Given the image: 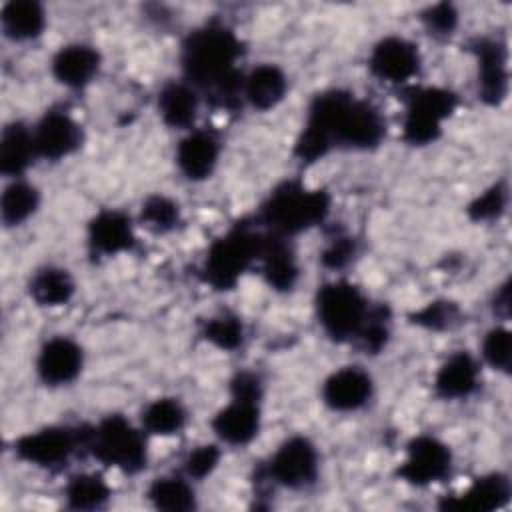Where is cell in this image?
Segmentation results:
<instances>
[{"instance_id": "obj_1", "label": "cell", "mask_w": 512, "mask_h": 512, "mask_svg": "<svg viewBox=\"0 0 512 512\" xmlns=\"http://www.w3.org/2000/svg\"><path fill=\"white\" fill-rule=\"evenodd\" d=\"M384 122L380 112L344 92H328L314 100L304 132L296 144V154L318 160L332 144L370 148L380 142Z\"/></svg>"}, {"instance_id": "obj_2", "label": "cell", "mask_w": 512, "mask_h": 512, "mask_svg": "<svg viewBox=\"0 0 512 512\" xmlns=\"http://www.w3.org/2000/svg\"><path fill=\"white\" fill-rule=\"evenodd\" d=\"M238 56L240 44L236 36L226 28L210 26L186 40L182 62L190 80L230 96L240 86L238 72L234 70Z\"/></svg>"}, {"instance_id": "obj_3", "label": "cell", "mask_w": 512, "mask_h": 512, "mask_svg": "<svg viewBox=\"0 0 512 512\" xmlns=\"http://www.w3.org/2000/svg\"><path fill=\"white\" fill-rule=\"evenodd\" d=\"M330 200L324 190H308L300 184H284L274 190L262 208V220L272 234H296L324 220Z\"/></svg>"}, {"instance_id": "obj_4", "label": "cell", "mask_w": 512, "mask_h": 512, "mask_svg": "<svg viewBox=\"0 0 512 512\" xmlns=\"http://www.w3.org/2000/svg\"><path fill=\"white\" fill-rule=\"evenodd\" d=\"M92 454L108 466L124 472H136L146 464L142 434L122 416H108L86 434Z\"/></svg>"}, {"instance_id": "obj_5", "label": "cell", "mask_w": 512, "mask_h": 512, "mask_svg": "<svg viewBox=\"0 0 512 512\" xmlns=\"http://www.w3.org/2000/svg\"><path fill=\"white\" fill-rule=\"evenodd\" d=\"M316 308L324 330L338 340L358 336L368 318V306L362 292L348 282L322 286Z\"/></svg>"}, {"instance_id": "obj_6", "label": "cell", "mask_w": 512, "mask_h": 512, "mask_svg": "<svg viewBox=\"0 0 512 512\" xmlns=\"http://www.w3.org/2000/svg\"><path fill=\"white\" fill-rule=\"evenodd\" d=\"M260 236H254L242 228L232 230L224 238L216 240L208 250L204 274L216 288H230L248 264L258 258Z\"/></svg>"}, {"instance_id": "obj_7", "label": "cell", "mask_w": 512, "mask_h": 512, "mask_svg": "<svg viewBox=\"0 0 512 512\" xmlns=\"http://www.w3.org/2000/svg\"><path fill=\"white\" fill-rule=\"evenodd\" d=\"M456 98L442 88L418 90L408 104L404 120V136L412 144H428L438 138L442 122L454 110Z\"/></svg>"}, {"instance_id": "obj_8", "label": "cell", "mask_w": 512, "mask_h": 512, "mask_svg": "<svg viewBox=\"0 0 512 512\" xmlns=\"http://www.w3.org/2000/svg\"><path fill=\"white\" fill-rule=\"evenodd\" d=\"M318 454L306 438L286 440L270 462V476L286 488H304L316 480Z\"/></svg>"}, {"instance_id": "obj_9", "label": "cell", "mask_w": 512, "mask_h": 512, "mask_svg": "<svg viewBox=\"0 0 512 512\" xmlns=\"http://www.w3.org/2000/svg\"><path fill=\"white\" fill-rule=\"evenodd\" d=\"M450 470V450L436 438L420 436L408 444V456L398 474L416 486L442 480Z\"/></svg>"}, {"instance_id": "obj_10", "label": "cell", "mask_w": 512, "mask_h": 512, "mask_svg": "<svg viewBox=\"0 0 512 512\" xmlns=\"http://www.w3.org/2000/svg\"><path fill=\"white\" fill-rule=\"evenodd\" d=\"M78 434L68 428H46L26 434L16 442V454L36 466H56L64 462L78 444Z\"/></svg>"}, {"instance_id": "obj_11", "label": "cell", "mask_w": 512, "mask_h": 512, "mask_svg": "<svg viewBox=\"0 0 512 512\" xmlns=\"http://www.w3.org/2000/svg\"><path fill=\"white\" fill-rule=\"evenodd\" d=\"M418 50L404 38H384L370 56L372 72L388 82H406L418 72Z\"/></svg>"}, {"instance_id": "obj_12", "label": "cell", "mask_w": 512, "mask_h": 512, "mask_svg": "<svg viewBox=\"0 0 512 512\" xmlns=\"http://www.w3.org/2000/svg\"><path fill=\"white\" fill-rule=\"evenodd\" d=\"M80 126L64 112H50L34 132V148L40 156L56 160L74 152L80 144Z\"/></svg>"}, {"instance_id": "obj_13", "label": "cell", "mask_w": 512, "mask_h": 512, "mask_svg": "<svg viewBox=\"0 0 512 512\" xmlns=\"http://www.w3.org/2000/svg\"><path fill=\"white\" fill-rule=\"evenodd\" d=\"M82 368V350L68 338H52L38 356V372L46 384L58 386L72 382Z\"/></svg>"}, {"instance_id": "obj_14", "label": "cell", "mask_w": 512, "mask_h": 512, "mask_svg": "<svg viewBox=\"0 0 512 512\" xmlns=\"http://www.w3.org/2000/svg\"><path fill=\"white\" fill-rule=\"evenodd\" d=\"M324 402L334 410H356L366 404L372 394V380L370 376L356 368L348 366L334 372L324 382Z\"/></svg>"}, {"instance_id": "obj_15", "label": "cell", "mask_w": 512, "mask_h": 512, "mask_svg": "<svg viewBox=\"0 0 512 512\" xmlns=\"http://www.w3.org/2000/svg\"><path fill=\"white\" fill-rule=\"evenodd\" d=\"M260 426L258 406L256 402L248 400H236L222 408L214 420L212 428L214 432L228 444H246L250 442Z\"/></svg>"}, {"instance_id": "obj_16", "label": "cell", "mask_w": 512, "mask_h": 512, "mask_svg": "<svg viewBox=\"0 0 512 512\" xmlns=\"http://www.w3.org/2000/svg\"><path fill=\"white\" fill-rule=\"evenodd\" d=\"M510 498V484L504 476L492 474L478 478L464 494L446 500L442 506L448 510L488 512L502 508Z\"/></svg>"}, {"instance_id": "obj_17", "label": "cell", "mask_w": 512, "mask_h": 512, "mask_svg": "<svg viewBox=\"0 0 512 512\" xmlns=\"http://www.w3.org/2000/svg\"><path fill=\"white\" fill-rule=\"evenodd\" d=\"M258 258L262 260V272L270 286L276 290H290L298 276V266L292 250L278 234L260 238Z\"/></svg>"}, {"instance_id": "obj_18", "label": "cell", "mask_w": 512, "mask_h": 512, "mask_svg": "<svg viewBox=\"0 0 512 512\" xmlns=\"http://www.w3.org/2000/svg\"><path fill=\"white\" fill-rule=\"evenodd\" d=\"M98 66H100L98 52L92 50L90 46H82V44L62 48L52 60L54 76L62 84L72 86V88L88 84L94 78V74L98 72Z\"/></svg>"}, {"instance_id": "obj_19", "label": "cell", "mask_w": 512, "mask_h": 512, "mask_svg": "<svg viewBox=\"0 0 512 512\" xmlns=\"http://www.w3.org/2000/svg\"><path fill=\"white\" fill-rule=\"evenodd\" d=\"M176 160L180 170L192 178L200 180L212 174L218 160V142L208 132H192L188 134L176 152Z\"/></svg>"}, {"instance_id": "obj_20", "label": "cell", "mask_w": 512, "mask_h": 512, "mask_svg": "<svg viewBox=\"0 0 512 512\" xmlns=\"http://www.w3.org/2000/svg\"><path fill=\"white\" fill-rule=\"evenodd\" d=\"M90 244L96 252L116 254L134 244L130 220L114 210L100 212L90 224Z\"/></svg>"}, {"instance_id": "obj_21", "label": "cell", "mask_w": 512, "mask_h": 512, "mask_svg": "<svg viewBox=\"0 0 512 512\" xmlns=\"http://www.w3.org/2000/svg\"><path fill=\"white\" fill-rule=\"evenodd\" d=\"M480 62V92L482 98L498 104L506 94L508 74H506V56L496 42L480 40L476 46Z\"/></svg>"}, {"instance_id": "obj_22", "label": "cell", "mask_w": 512, "mask_h": 512, "mask_svg": "<svg viewBox=\"0 0 512 512\" xmlns=\"http://www.w3.org/2000/svg\"><path fill=\"white\" fill-rule=\"evenodd\" d=\"M244 94L258 110L274 108L286 94V76L278 66L262 64L244 80Z\"/></svg>"}, {"instance_id": "obj_23", "label": "cell", "mask_w": 512, "mask_h": 512, "mask_svg": "<svg viewBox=\"0 0 512 512\" xmlns=\"http://www.w3.org/2000/svg\"><path fill=\"white\" fill-rule=\"evenodd\" d=\"M476 382L478 368L474 360L464 352L450 356L436 374V390L444 398L468 396L476 388Z\"/></svg>"}, {"instance_id": "obj_24", "label": "cell", "mask_w": 512, "mask_h": 512, "mask_svg": "<svg viewBox=\"0 0 512 512\" xmlns=\"http://www.w3.org/2000/svg\"><path fill=\"white\" fill-rule=\"evenodd\" d=\"M2 28L14 40H30L44 28V10L32 0H12L2 8Z\"/></svg>"}, {"instance_id": "obj_25", "label": "cell", "mask_w": 512, "mask_h": 512, "mask_svg": "<svg viewBox=\"0 0 512 512\" xmlns=\"http://www.w3.org/2000/svg\"><path fill=\"white\" fill-rule=\"evenodd\" d=\"M34 152V134L22 124L4 128L0 138V168L4 174H20L30 164Z\"/></svg>"}, {"instance_id": "obj_26", "label": "cell", "mask_w": 512, "mask_h": 512, "mask_svg": "<svg viewBox=\"0 0 512 512\" xmlns=\"http://www.w3.org/2000/svg\"><path fill=\"white\" fill-rule=\"evenodd\" d=\"M158 108L166 124L180 128V126H188L194 120L198 100L192 88H188L186 84L174 82L162 88L158 96Z\"/></svg>"}, {"instance_id": "obj_27", "label": "cell", "mask_w": 512, "mask_h": 512, "mask_svg": "<svg viewBox=\"0 0 512 512\" xmlns=\"http://www.w3.org/2000/svg\"><path fill=\"white\" fill-rule=\"evenodd\" d=\"M74 280L62 268H44L30 282V294L40 306H60L70 300Z\"/></svg>"}, {"instance_id": "obj_28", "label": "cell", "mask_w": 512, "mask_h": 512, "mask_svg": "<svg viewBox=\"0 0 512 512\" xmlns=\"http://www.w3.org/2000/svg\"><path fill=\"white\" fill-rule=\"evenodd\" d=\"M108 498L110 488L98 474H78L66 486V500L76 510L102 508Z\"/></svg>"}, {"instance_id": "obj_29", "label": "cell", "mask_w": 512, "mask_h": 512, "mask_svg": "<svg viewBox=\"0 0 512 512\" xmlns=\"http://www.w3.org/2000/svg\"><path fill=\"white\" fill-rule=\"evenodd\" d=\"M38 206V192L34 186L26 182H12L6 186L2 200H0V212L2 220L8 226L24 222Z\"/></svg>"}, {"instance_id": "obj_30", "label": "cell", "mask_w": 512, "mask_h": 512, "mask_svg": "<svg viewBox=\"0 0 512 512\" xmlns=\"http://www.w3.org/2000/svg\"><path fill=\"white\" fill-rule=\"evenodd\" d=\"M186 412L182 404L174 398H160L154 400L142 414L144 428L152 434H174L184 426Z\"/></svg>"}, {"instance_id": "obj_31", "label": "cell", "mask_w": 512, "mask_h": 512, "mask_svg": "<svg viewBox=\"0 0 512 512\" xmlns=\"http://www.w3.org/2000/svg\"><path fill=\"white\" fill-rule=\"evenodd\" d=\"M150 502L160 510H192L194 492L182 478H158L148 490Z\"/></svg>"}, {"instance_id": "obj_32", "label": "cell", "mask_w": 512, "mask_h": 512, "mask_svg": "<svg viewBox=\"0 0 512 512\" xmlns=\"http://www.w3.org/2000/svg\"><path fill=\"white\" fill-rule=\"evenodd\" d=\"M204 336L222 350H232L242 342V322L232 314L210 318L204 326Z\"/></svg>"}, {"instance_id": "obj_33", "label": "cell", "mask_w": 512, "mask_h": 512, "mask_svg": "<svg viewBox=\"0 0 512 512\" xmlns=\"http://www.w3.org/2000/svg\"><path fill=\"white\" fill-rule=\"evenodd\" d=\"M140 218L150 230L166 232L178 222V206L164 196H152L144 202Z\"/></svg>"}, {"instance_id": "obj_34", "label": "cell", "mask_w": 512, "mask_h": 512, "mask_svg": "<svg viewBox=\"0 0 512 512\" xmlns=\"http://www.w3.org/2000/svg\"><path fill=\"white\" fill-rule=\"evenodd\" d=\"M484 358L498 370L508 372L512 360V338L504 328H496L488 332L484 340Z\"/></svg>"}, {"instance_id": "obj_35", "label": "cell", "mask_w": 512, "mask_h": 512, "mask_svg": "<svg viewBox=\"0 0 512 512\" xmlns=\"http://www.w3.org/2000/svg\"><path fill=\"white\" fill-rule=\"evenodd\" d=\"M220 460V452L216 446H200L186 458V472L192 478L208 476Z\"/></svg>"}, {"instance_id": "obj_36", "label": "cell", "mask_w": 512, "mask_h": 512, "mask_svg": "<svg viewBox=\"0 0 512 512\" xmlns=\"http://www.w3.org/2000/svg\"><path fill=\"white\" fill-rule=\"evenodd\" d=\"M502 208H504V190L500 186H494L470 206V214L476 220H486L500 214Z\"/></svg>"}, {"instance_id": "obj_37", "label": "cell", "mask_w": 512, "mask_h": 512, "mask_svg": "<svg viewBox=\"0 0 512 512\" xmlns=\"http://www.w3.org/2000/svg\"><path fill=\"white\" fill-rule=\"evenodd\" d=\"M426 24L430 26V30H436L440 34H446L454 28L456 24V12L450 4H438L434 8L428 10V14L424 16Z\"/></svg>"}, {"instance_id": "obj_38", "label": "cell", "mask_w": 512, "mask_h": 512, "mask_svg": "<svg viewBox=\"0 0 512 512\" xmlns=\"http://www.w3.org/2000/svg\"><path fill=\"white\" fill-rule=\"evenodd\" d=\"M232 394L236 400H248V402H258L260 398V384L258 378L252 374H240L232 382Z\"/></svg>"}, {"instance_id": "obj_39", "label": "cell", "mask_w": 512, "mask_h": 512, "mask_svg": "<svg viewBox=\"0 0 512 512\" xmlns=\"http://www.w3.org/2000/svg\"><path fill=\"white\" fill-rule=\"evenodd\" d=\"M416 318H418V322H422L426 326H442V324H446V320L450 322L452 308L444 306V304H430Z\"/></svg>"}, {"instance_id": "obj_40", "label": "cell", "mask_w": 512, "mask_h": 512, "mask_svg": "<svg viewBox=\"0 0 512 512\" xmlns=\"http://www.w3.org/2000/svg\"><path fill=\"white\" fill-rule=\"evenodd\" d=\"M352 244L348 242V238H340L338 242H334L328 250H326V254H324V262L328 264V266H342L348 258H350V254H352Z\"/></svg>"}]
</instances>
